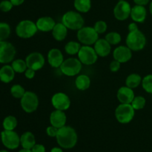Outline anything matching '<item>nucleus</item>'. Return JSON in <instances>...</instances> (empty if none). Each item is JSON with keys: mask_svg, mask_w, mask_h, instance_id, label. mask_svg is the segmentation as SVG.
<instances>
[{"mask_svg": "<svg viewBox=\"0 0 152 152\" xmlns=\"http://www.w3.org/2000/svg\"><path fill=\"white\" fill-rule=\"evenodd\" d=\"M56 139L59 147L64 149H71L77 145L78 136L74 128L65 125L58 130Z\"/></svg>", "mask_w": 152, "mask_h": 152, "instance_id": "f257e3e1", "label": "nucleus"}, {"mask_svg": "<svg viewBox=\"0 0 152 152\" xmlns=\"http://www.w3.org/2000/svg\"><path fill=\"white\" fill-rule=\"evenodd\" d=\"M62 23L64 24L68 29L79 31L84 27L85 20L80 13L75 10H68L62 16Z\"/></svg>", "mask_w": 152, "mask_h": 152, "instance_id": "f03ea898", "label": "nucleus"}, {"mask_svg": "<svg viewBox=\"0 0 152 152\" xmlns=\"http://www.w3.org/2000/svg\"><path fill=\"white\" fill-rule=\"evenodd\" d=\"M126 46L132 52H139L142 50L146 45V37L145 34L139 29L129 31L126 39Z\"/></svg>", "mask_w": 152, "mask_h": 152, "instance_id": "7ed1b4c3", "label": "nucleus"}, {"mask_svg": "<svg viewBox=\"0 0 152 152\" xmlns=\"http://www.w3.org/2000/svg\"><path fill=\"white\" fill-rule=\"evenodd\" d=\"M38 31L36 22L29 19L20 21L16 27V34L22 39H28L34 37Z\"/></svg>", "mask_w": 152, "mask_h": 152, "instance_id": "20e7f679", "label": "nucleus"}, {"mask_svg": "<svg viewBox=\"0 0 152 152\" xmlns=\"http://www.w3.org/2000/svg\"><path fill=\"white\" fill-rule=\"evenodd\" d=\"M77 40L83 46H92L99 39V34L95 31L94 27L84 26L77 31Z\"/></svg>", "mask_w": 152, "mask_h": 152, "instance_id": "39448f33", "label": "nucleus"}, {"mask_svg": "<svg viewBox=\"0 0 152 152\" xmlns=\"http://www.w3.org/2000/svg\"><path fill=\"white\" fill-rule=\"evenodd\" d=\"M135 110L131 104H120L115 110V118L121 124H128L133 120Z\"/></svg>", "mask_w": 152, "mask_h": 152, "instance_id": "423d86ee", "label": "nucleus"}, {"mask_svg": "<svg viewBox=\"0 0 152 152\" xmlns=\"http://www.w3.org/2000/svg\"><path fill=\"white\" fill-rule=\"evenodd\" d=\"M39 98L35 92L26 91L25 95L20 99V104L22 110L27 113H32L37 110L39 107Z\"/></svg>", "mask_w": 152, "mask_h": 152, "instance_id": "0eeeda50", "label": "nucleus"}, {"mask_svg": "<svg viewBox=\"0 0 152 152\" xmlns=\"http://www.w3.org/2000/svg\"><path fill=\"white\" fill-rule=\"evenodd\" d=\"M83 63L78 58H70L65 60L59 67L62 74L66 76H75L81 72Z\"/></svg>", "mask_w": 152, "mask_h": 152, "instance_id": "6e6552de", "label": "nucleus"}, {"mask_svg": "<svg viewBox=\"0 0 152 152\" xmlns=\"http://www.w3.org/2000/svg\"><path fill=\"white\" fill-rule=\"evenodd\" d=\"M16 54V49L11 43L7 40L0 42V63L8 64L12 63Z\"/></svg>", "mask_w": 152, "mask_h": 152, "instance_id": "1a4fd4ad", "label": "nucleus"}, {"mask_svg": "<svg viewBox=\"0 0 152 152\" xmlns=\"http://www.w3.org/2000/svg\"><path fill=\"white\" fill-rule=\"evenodd\" d=\"M0 138L3 145L7 149L14 150L20 145V137L15 131H1Z\"/></svg>", "mask_w": 152, "mask_h": 152, "instance_id": "9d476101", "label": "nucleus"}, {"mask_svg": "<svg viewBox=\"0 0 152 152\" xmlns=\"http://www.w3.org/2000/svg\"><path fill=\"white\" fill-rule=\"evenodd\" d=\"M78 59L85 65H93L96 62L98 55L94 48L91 46H83L78 53Z\"/></svg>", "mask_w": 152, "mask_h": 152, "instance_id": "9b49d317", "label": "nucleus"}, {"mask_svg": "<svg viewBox=\"0 0 152 152\" xmlns=\"http://www.w3.org/2000/svg\"><path fill=\"white\" fill-rule=\"evenodd\" d=\"M132 6L126 0H119L114 8V16L117 20H126L130 16Z\"/></svg>", "mask_w": 152, "mask_h": 152, "instance_id": "f8f14e48", "label": "nucleus"}, {"mask_svg": "<svg viewBox=\"0 0 152 152\" xmlns=\"http://www.w3.org/2000/svg\"><path fill=\"white\" fill-rule=\"evenodd\" d=\"M51 104L55 110L65 111L71 107V99L66 93L59 92L52 96Z\"/></svg>", "mask_w": 152, "mask_h": 152, "instance_id": "ddd939ff", "label": "nucleus"}, {"mask_svg": "<svg viewBox=\"0 0 152 152\" xmlns=\"http://www.w3.org/2000/svg\"><path fill=\"white\" fill-rule=\"evenodd\" d=\"M28 68L32 69L35 71L41 69L45 63V59L42 54L38 52L30 53L25 58Z\"/></svg>", "mask_w": 152, "mask_h": 152, "instance_id": "4468645a", "label": "nucleus"}, {"mask_svg": "<svg viewBox=\"0 0 152 152\" xmlns=\"http://www.w3.org/2000/svg\"><path fill=\"white\" fill-rule=\"evenodd\" d=\"M113 58L120 63H125L132 59V51L127 46H120L113 52Z\"/></svg>", "mask_w": 152, "mask_h": 152, "instance_id": "2eb2a0df", "label": "nucleus"}, {"mask_svg": "<svg viewBox=\"0 0 152 152\" xmlns=\"http://www.w3.org/2000/svg\"><path fill=\"white\" fill-rule=\"evenodd\" d=\"M47 59L49 65L53 68H59L65 61L62 52L56 48L51 49L49 51Z\"/></svg>", "mask_w": 152, "mask_h": 152, "instance_id": "dca6fc26", "label": "nucleus"}, {"mask_svg": "<svg viewBox=\"0 0 152 152\" xmlns=\"http://www.w3.org/2000/svg\"><path fill=\"white\" fill-rule=\"evenodd\" d=\"M49 119H50V125L59 129V128L65 126L67 122V116L65 111L55 110L51 112Z\"/></svg>", "mask_w": 152, "mask_h": 152, "instance_id": "f3484780", "label": "nucleus"}, {"mask_svg": "<svg viewBox=\"0 0 152 152\" xmlns=\"http://www.w3.org/2000/svg\"><path fill=\"white\" fill-rule=\"evenodd\" d=\"M134 97L133 89L128 87L127 86H121L117 91V98L120 104H132Z\"/></svg>", "mask_w": 152, "mask_h": 152, "instance_id": "a211bd4d", "label": "nucleus"}, {"mask_svg": "<svg viewBox=\"0 0 152 152\" xmlns=\"http://www.w3.org/2000/svg\"><path fill=\"white\" fill-rule=\"evenodd\" d=\"M131 18L134 22L142 23L145 22L147 16V10L145 6L135 4L132 7L131 11Z\"/></svg>", "mask_w": 152, "mask_h": 152, "instance_id": "6ab92c4d", "label": "nucleus"}, {"mask_svg": "<svg viewBox=\"0 0 152 152\" xmlns=\"http://www.w3.org/2000/svg\"><path fill=\"white\" fill-rule=\"evenodd\" d=\"M36 25L38 28V31L42 32H49L52 31L53 28H54L56 22L50 16H42L37 19Z\"/></svg>", "mask_w": 152, "mask_h": 152, "instance_id": "aec40b11", "label": "nucleus"}, {"mask_svg": "<svg viewBox=\"0 0 152 152\" xmlns=\"http://www.w3.org/2000/svg\"><path fill=\"white\" fill-rule=\"evenodd\" d=\"M94 49L99 57L105 58L111 52V45L105 39H98L94 44Z\"/></svg>", "mask_w": 152, "mask_h": 152, "instance_id": "412c9836", "label": "nucleus"}, {"mask_svg": "<svg viewBox=\"0 0 152 152\" xmlns=\"http://www.w3.org/2000/svg\"><path fill=\"white\" fill-rule=\"evenodd\" d=\"M15 73L11 65L4 64L0 68V80L2 83H9L14 79Z\"/></svg>", "mask_w": 152, "mask_h": 152, "instance_id": "4be33fe9", "label": "nucleus"}, {"mask_svg": "<svg viewBox=\"0 0 152 152\" xmlns=\"http://www.w3.org/2000/svg\"><path fill=\"white\" fill-rule=\"evenodd\" d=\"M36 143V138L34 134L30 131H26L20 137V145L22 148L31 150Z\"/></svg>", "mask_w": 152, "mask_h": 152, "instance_id": "5701e85b", "label": "nucleus"}, {"mask_svg": "<svg viewBox=\"0 0 152 152\" xmlns=\"http://www.w3.org/2000/svg\"><path fill=\"white\" fill-rule=\"evenodd\" d=\"M68 34V28L62 22L56 23L52 30V36L56 41H63Z\"/></svg>", "mask_w": 152, "mask_h": 152, "instance_id": "b1692460", "label": "nucleus"}, {"mask_svg": "<svg viewBox=\"0 0 152 152\" xmlns=\"http://www.w3.org/2000/svg\"><path fill=\"white\" fill-rule=\"evenodd\" d=\"M76 87L81 91L87 90L91 86V79L86 75H80L75 80Z\"/></svg>", "mask_w": 152, "mask_h": 152, "instance_id": "393cba45", "label": "nucleus"}, {"mask_svg": "<svg viewBox=\"0 0 152 152\" xmlns=\"http://www.w3.org/2000/svg\"><path fill=\"white\" fill-rule=\"evenodd\" d=\"M74 6L79 13H88L91 8V0H74Z\"/></svg>", "mask_w": 152, "mask_h": 152, "instance_id": "a878e982", "label": "nucleus"}, {"mask_svg": "<svg viewBox=\"0 0 152 152\" xmlns=\"http://www.w3.org/2000/svg\"><path fill=\"white\" fill-rule=\"evenodd\" d=\"M142 77L137 73H132L128 75L126 79V84L128 87L135 89L142 83Z\"/></svg>", "mask_w": 152, "mask_h": 152, "instance_id": "bb28decb", "label": "nucleus"}, {"mask_svg": "<svg viewBox=\"0 0 152 152\" xmlns=\"http://www.w3.org/2000/svg\"><path fill=\"white\" fill-rule=\"evenodd\" d=\"M18 121L14 116H7L3 119L2 127L5 131H14L17 127Z\"/></svg>", "mask_w": 152, "mask_h": 152, "instance_id": "cd10ccee", "label": "nucleus"}, {"mask_svg": "<svg viewBox=\"0 0 152 152\" xmlns=\"http://www.w3.org/2000/svg\"><path fill=\"white\" fill-rule=\"evenodd\" d=\"M82 46L80 42L69 41L65 44V52L69 55H78Z\"/></svg>", "mask_w": 152, "mask_h": 152, "instance_id": "c85d7f7f", "label": "nucleus"}, {"mask_svg": "<svg viewBox=\"0 0 152 152\" xmlns=\"http://www.w3.org/2000/svg\"><path fill=\"white\" fill-rule=\"evenodd\" d=\"M11 66L13 69L16 73H25L28 69L26 61L25 60H22L19 58V59H14L11 63Z\"/></svg>", "mask_w": 152, "mask_h": 152, "instance_id": "c756f323", "label": "nucleus"}, {"mask_svg": "<svg viewBox=\"0 0 152 152\" xmlns=\"http://www.w3.org/2000/svg\"><path fill=\"white\" fill-rule=\"evenodd\" d=\"M11 28L7 22H0V42L4 41L10 37Z\"/></svg>", "mask_w": 152, "mask_h": 152, "instance_id": "7c9ffc66", "label": "nucleus"}, {"mask_svg": "<svg viewBox=\"0 0 152 152\" xmlns=\"http://www.w3.org/2000/svg\"><path fill=\"white\" fill-rule=\"evenodd\" d=\"M105 40L111 45V46H115V45L119 44L122 40V37L120 33L116 32V31H112L109 32L105 35Z\"/></svg>", "mask_w": 152, "mask_h": 152, "instance_id": "2f4dec72", "label": "nucleus"}, {"mask_svg": "<svg viewBox=\"0 0 152 152\" xmlns=\"http://www.w3.org/2000/svg\"><path fill=\"white\" fill-rule=\"evenodd\" d=\"M25 89L22 85L20 84H14L10 88V94L12 96L15 98H19L21 99L25 93Z\"/></svg>", "mask_w": 152, "mask_h": 152, "instance_id": "473e14b6", "label": "nucleus"}, {"mask_svg": "<svg viewBox=\"0 0 152 152\" xmlns=\"http://www.w3.org/2000/svg\"><path fill=\"white\" fill-rule=\"evenodd\" d=\"M145 104H146L145 98L142 95H137V96L134 97L131 104L135 110H140L145 107Z\"/></svg>", "mask_w": 152, "mask_h": 152, "instance_id": "72a5a7b5", "label": "nucleus"}, {"mask_svg": "<svg viewBox=\"0 0 152 152\" xmlns=\"http://www.w3.org/2000/svg\"><path fill=\"white\" fill-rule=\"evenodd\" d=\"M141 84L145 92L152 94V74H148L145 75L142 78Z\"/></svg>", "mask_w": 152, "mask_h": 152, "instance_id": "f704fd0d", "label": "nucleus"}, {"mask_svg": "<svg viewBox=\"0 0 152 152\" xmlns=\"http://www.w3.org/2000/svg\"><path fill=\"white\" fill-rule=\"evenodd\" d=\"M94 28L95 31L99 34H104L107 31V29H108V25H107V23L105 21L99 20L95 22Z\"/></svg>", "mask_w": 152, "mask_h": 152, "instance_id": "c9c22d12", "label": "nucleus"}, {"mask_svg": "<svg viewBox=\"0 0 152 152\" xmlns=\"http://www.w3.org/2000/svg\"><path fill=\"white\" fill-rule=\"evenodd\" d=\"M13 7V4L10 0H2L0 1V10L4 13H7V12L10 11Z\"/></svg>", "mask_w": 152, "mask_h": 152, "instance_id": "e433bc0d", "label": "nucleus"}, {"mask_svg": "<svg viewBox=\"0 0 152 152\" xmlns=\"http://www.w3.org/2000/svg\"><path fill=\"white\" fill-rule=\"evenodd\" d=\"M58 130H59L58 128L50 125V126H48L46 128V134L50 137H56V135H57Z\"/></svg>", "mask_w": 152, "mask_h": 152, "instance_id": "4c0bfd02", "label": "nucleus"}, {"mask_svg": "<svg viewBox=\"0 0 152 152\" xmlns=\"http://www.w3.org/2000/svg\"><path fill=\"white\" fill-rule=\"evenodd\" d=\"M120 67H121V63L120 62H118L117 61H115V60L111 61L109 65L110 70L112 72H118L120 70Z\"/></svg>", "mask_w": 152, "mask_h": 152, "instance_id": "58836bf2", "label": "nucleus"}, {"mask_svg": "<svg viewBox=\"0 0 152 152\" xmlns=\"http://www.w3.org/2000/svg\"><path fill=\"white\" fill-rule=\"evenodd\" d=\"M36 71L35 70L32 69L28 68L26 71L25 72V76L26 78L28 79H33L35 77Z\"/></svg>", "mask_w": 152, "mask_h": 152, "instance_id": "ea45409f", "label": "nucleus"}, {"mask_svg": "<svg viewBox=\"0 0 152 152\" xmlns=\"http://www.w3.org/2000/svg\"><path fill=\"white\" fill-rule=\"evenodd\" d=\"M45 147L42 144H36L31 149L32 152H45Z\"/></svg>", "mask_w": 152, "mask_h": 152, "instance_id": "a19ab883", "label": "nucleus"}, {"mask_svg": "<svg viewBox=\"0 0 152 152\" xmlns=\"http://www.w3.org/2000/svg\"><path fill=\"white\" fill-rule=\"evenodd\" d=\"M134 2L138 5H142L145 6L149 3L150 0H133Z\"/></svg>", "mask_w": 152, "mask_h": 152, "instance_id": "79ce46f5", "label": "nucleus"}, {"mask_svg": "<svg viewBox=\"0 0 152 152\" xmlns=\"http://www.w3.org/2000/svg\"><path fill=\"white\" fill-rule=\"evenodd\" d=\"M139 28H138V26H137V24L136 23V22H132V23H130L129 25V31H136V30H138Z\"/></svg>", "mask_w": 152, "mask_h": 152, "instance_id": "37998d69", "label": "nucleus"}, {"mask_svg": "<svg viewBox=\"0 0 152 152\" xmlns=\"http://www.w3.org/2000/svg\"><path fill=\"white\" fill-rule=\"evenodd\" d=\"M13 6H20L25 2V0H10Z\"/></svg>", "mask_w": 152, "mask_h": 152, "instance_id": "c03bdc74", "label": "nucleus"}, {"mask_svg": "<svg viewBox=\"0 0 152 152\" xmlns=\"http://www.w3.org/2000/svg\"><path fill=\"white\" fill-rule=\"evenodd\" d=\"M50 152H63V150H62V148L61 147H54L53 148H51Z\"/></svg>", "mask_w": 152, "mask_h": 152, "instance_id": "a18cd8bd", "label": "nucleus"}, {"mask_svg": "<svg viewBox=\"0 0 152 152\" xmlns=\"http://www.w3.org/2000/svg\"><path fill=\"white\" fill-rule=\"evenodd\" d=\"M19 152H32V151H31V150H29V149L22 148L21 149L20 151H19Z\"/></svg>", "mask_w": 152, "mask_h": 152, "instance_id": "49530a36", "label": "nucleus"}, {"mask_svg": "<svg viewBox=\"0 0 152 152\" xmlns=\"http://www.w3.org/2000/svg\"><path fill=\"white\" fill-rule=\"evenodd\" d=\"M149 11H150V13H151L152 16V1H151V3H150L149 4Z\"/></svg>", "mask_w": 152, "mask_h": 152, "instance_id": "de8ad7c7", "label": "nucleus"}, {"mask_svg": "<svg viewBox=\"0 0 152 152\" xmlns=\"http://www.w3.org/2000/svg\"><path fill=\"white\" fill-rule=\"evenodd\" d=\"M0 152H10L7 150H0Z\"/></svg>", "mask_w": 152, "mask_h": 152, "instance_id": "09e8293b", "label": "nucleus"}, {"mask_svg": "<svg viewBox=\"0 0 152 152\" xmlns=\"http://www.w3.org/2000/svg\"><path fill=\"white\" fill-rule=\"evenodd\" d=\"M0 141H1V138H0Z\"/></svg>", "mask_w": 152, "mask_h": 152, "instance_id": "8fccbe9b", "label": "nucleus"}]
</instances>
